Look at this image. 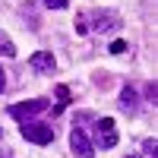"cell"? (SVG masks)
I'll use <instances>...</instances> for the list:
<instances>
[{
  "instance_id": "obj_6",
  "label": "cell",
  "mask_w": 158,
  "mask_h": 158,
  "mask_svg": "<svg viewBox=\"0 0 158 158\" xmlns=\"http://www.w3.org/2000/svg\"><path fill=\"white\" fill-rule=\"evenodd\" d=\"M29 67L38 70V73H54L57 70V60H54L51 51H35V54L29 57Z\"/></svg>"
},
{
  "instance_id": "obj_2",
  "label": "cell",
  "mask_w": 158,
  "mask_h": 158,
  "mask_svg": "<svg viewBox=\"0 0 158 158\" xmlns=\"http://www.w3.org/2000/svg\"><path fill=\"white\" fill-rule=\"evenodd\" d=\"M48 108H51V101H48V98H32V101L10 104V117H13V120H19V123H25V120H32L35 114L48 111Z\"/></svg>"
},
{
  "instance_id": "obj_3",
  "label": "cell",
  "mask_w": 158,
  "mask_h": 158,
  "mask_svg": "<svg viewBox=\"0 0 158 158\" xmlns=\"http://www.w3.org/2000/svg\"><path fill=\"white\" fill-rule=\"evenodd\" d=\"M95 142L98 149H114L117 146V127L111 117H98L95 120Z\"/></svg>"
},
{
  "instance_id": "obj_5",
  "label": "cell",
  "mask_w": 158,
  "mask_h": 158,
  "mask_svg": "<svg viewBox=\"0 0 158 158\" xmlns=\"http://www.w3.org/2000/svg\"><path fill=\"white\" fill-rule=\"evenodd\" d=\"M92 29L95 32H117L120 29V19H117V13H92Z\"/></svg>"
},
{
  "instance_id": "obj_11",
  "label": "cell",
  "mask_w": 158,
  "mask_h": 158,
  "mask_svg": "<svg viewBox=\"0 0 158 158\" xmlns=\"http://www.w3.org/2000/svg\"><path fill=\"white\" fill-rule=\"evenodd\" d=\"M48 10H67V0H41Z\"/></svg>"
},
{
  "instance_id": "obj_15",
  "label": "cell",
  "mask_w": 158,
  "mask_h": 158,
  "mask_svg": "<svg viewBox=\"0 0 158 158\" xmlns=\"http://www.w3.org/2000/svg\"><path fill=\"white\" fill-rule=\"evenodd\" d=\"M127 158H136V155H127Z\"/></svg>"
},
{
  "instance_id": "obj_12",
  "label": "cell",
  "mask_w": 158,
  "mask_h": 158,
  "mask_svg": "<svg viewBox=\"0 0 158 158\" xmlns=\"http://www.w3.org/2000/svg\"><path fill=\"white\" fill-rule=\"evenodd\" d=\"M123 51H127V41H120V38L111 41V54H123Z\"/></svg>"
},
{
  "instance_id": "obj_13",
  "label": "cell",
  "mask_w": 158,
  "mask_h": 158,
  "mask_svg": "<svg viewBox=\"0 0 158 158\" xmlns=\"http://www.w3.org/2000/svg\"><path fill=\"white\" fill-rule=\"evenodd\" d=\"M6 89V76H3V70H0V92Z\"/></svg>"
},
{
  "instance_id": "obj_10",
  "label": "cell",
  "mask_w": 158,
  "mask_h": 158,
  "mask_svg": "<svg viewBox=\"0 0 158 158\" xmlns=\"http://www.w3.org/2000/svg\"><path fill=\"white\" fill-rule=\"evenodd\" d=\"M142 152H146L149 158H158V142L155 139H146V142H142Z\"/></svg>"
},
{
  "instance_id": "obj_1",
  "label": "cell",
  "mask_w": 158,
  "mask_h": 158,
  "mask_svg": "<svg viewBox=\"0 0 158 158\" xmlns=\"http://www.w3.org/2000/svg\"><path fill=\"white\" fill-rule=\"evenodd\" d=\"M19 133H22V139L35 142V146H48L54 139V127L44 120H25V123H19Z\"/></svg>"
},
{
  "instance_id": "obj_4",
  "label": "cell",
  "mask_w": 158,
  "mask_h": 158,
  "mask_svg": "<svg viewBox=\"0 0 158 158\" xmlns=\"http://www.w3.org/2000/svg\"><path fill=\"white\" fill-rule=\"evenodd\" d=\"M70 149H73V155H76V158H95V146L89 142L85 130L79 127V123L70 130Z\"/></svg>"
},
{
  "instance_id": "obj_8",
  "label": "cell",
  "mask_w": 158,
  "mask_h": 158,
  "mask_svg": "<svg viewBox=\"0 0 158 158\" xmlns=\"http://www.w3.org/2000/svg\"><path fill=\"white\" fill-rule=\"evenodd\" d=\"M54 95H57V104H54V114H60V111H63V108H67V104H70V98H73V95H70V89H67V85H57V89H54Z\"/></svg>"
},
{
  "instance_id": "obj_14",
  "label": "cell",
  "mask_w": 158,
  "mask_h": 158,
  "mask_svg": "<svg viewBox=\"0 0 158 158\" xmlns=\"http://www.w3.org/2000/svg\"><path fill=\"white\" fill-rule=\"evenodd\" d=\"M0 139H3V127H0Z\"/></svg>"
},
{
  "instance_id": "obj_7",
  "label": "cell",
  "mask_w": 158,
  "mask_h": 158,
  "mask_svg": "<svg viewBox=\"0 0 158 158\" xmlns=\"http://www.w3.org/2000/svg\"><path fill=\"white\" fill-rule=\"evenodd\" d=\"M120 108L130 111V114H136L139 98H136V89H133V85H123V89H120Z\"/></svg>"
},
{
  "instance_id": "obj_9",
  "label": "cell",
  "mask_w": 158,
  "mask_h": 158,
  "mask_svg": "<svg viewBox=\"0 0 158 158\" xmlns=\"http://www.w3.org/2000/svg\"><path fill=\"white\" fill-rule=\"evenodd\" d=\"M0 57H16V44L10 41V35L0 32Z\"/></svg>"
}]
</instances>
